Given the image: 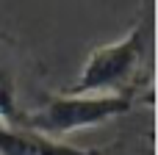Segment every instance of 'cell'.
Segmentation results:
<instances>
[{
    "instance_id": "3957f363",
    "label": "cell",
    "mask_w": 158,
    "mask_h": 155,
    "mask_svg": "<svg viewBox=\"0 0 158 155\" xmlns=\"http://www.w3.org/2000/svg\"><path fill=\"white\" fill-rule=\"evenodd\" d=\"M0 155H100V153L75 147L69 141L47 139L28 128L0 122Z\"/></svg>"
},
{
    "instance_id": "7a4b0ae2",
    "label": "cell",
    "mask_w": 158,
    "mask_h": 155,
    "mask_svg": "<svg viewBox=\"0 0 158 155\" xmlns=\"http://www.w3.org/2000/svg\"><path fill=\"white\" fill-rule=\"evenodd\" d=\"M139 105L133 97L122 94H47L36 108H28L17 128H28L47 139L64 141V136L106 125L131 114Z\"/></svg>"
},
{
    "instance_id": "6da1fadb",
    "label": "cell",
    "mask_w": 158,
    "mask_h": 155,
    "mask_svg": "<svg viewBox=\"0 0 158 155\" xmlns=\"http://www.w3.org/2000/svg\"><path fill=\"white\" fill-rule=\"evenodd\" d=\"M153 83V3L144 0L133 28L111 44L94 47L72 86L64 94H122L139 100Z\"/></svg>"
}]
</instances>
